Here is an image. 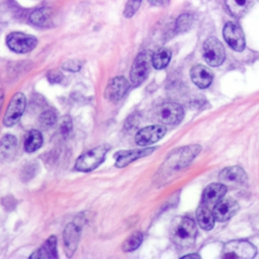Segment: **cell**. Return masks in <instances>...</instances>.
Segmentation results:
<instances>
[{
  "mask_svg": "<svg viewBox=\"0 0 259 259\" xmlns=\"http://www.w3.org/2000/svg\"><path fill=\"white\" fill-rule=\"evenodd\" d=\"M73 127V123H72V118L69 115H65L62 117L61 119V123H60V133L63 137H67L70 135L71 131Z\"/></svg>",
  "mask_w": 259,
  "mask_h": 259,
  "instance_id": "cell-30",
  "label": "cell"
},
{
  "mask_svg": "<svg viewBox=\"0 0 259 259\" xmlns=\"http://www.w3.org/2000/svg\"><path fill=\"white\" fill-rule=\"evenodd\" d=\"M220 178L224 181L235 182V183H245L247 180V175L245 171L239 166H231L225 168L220 173Z\"/></svg>",
  "mask_w": 259,
  "mask_h": 259,
  "instance_id": "cell-22",
  "label": "cell"
},
{
  "mask_svg": "<svg viewBox=\"0 0 259 259\" xmlns=\"http://www.w3.org/2000/svg\"><path fill=\"white\" fill-rule=\"evenodd\" d=\"M196 220L198 222V225L203 230H211L214 226V221H215L212 210H210L208 206L202 203L198 206L196 210Z\"/></svg>",
  "mask_w": 259,
  "mask_h": 259,
  "instance_id": "cell-23",
  "label": "cell"
},
{
  "mask_svg": "<svg viewBox=\"0 0 259 259\" xmlns=\"http://www.w3.org/2000/svg\"><path fill=\"white\" fill-rule=\"evenodd\" d=\"M143 242V234L139 231L133 233L127 239H125L121 245L123 252H132L140 247Z\"/></svg>",
  "mask_w": 259,
  "mask_h": 259,
  "instance_id": "cell-26",
  "label": "cell"
},
{
  "mask_svg": "<svg viewBox=\"0 0 259 259\" xmlns=\"http://www.w3.org/2000/svg\"><path fill=\"white\" fill-rule=\"evenodd\" d=\"M256 0H226V5L230 13L236 17H243L255 4Z\"/></svg>",
  "mask_w": 259,
  "mask_h": 259,
  "instance_id": "cell-20",
  "label": "cell"
},
{
  "mask_svg": "<svg viewBox=\"0 0 259 259\" xmlns=\"http://www.w3.org/2000/svg\"><path fill=\"white\" fill-rule=\"evenodd\" d=\"M17 149V140L12 135H5L0 140V161L7 162L10 161Z\"/></svg>",
  "mask_w": 259,
  "mask_h": 259,
  "instance_id": "cell-18",
  "label": "cell"
},
{
  "mask_svg": "<svg viewBox=\"0 0 259 259\" xmlns=\"http://www.w3.org/2000/svg\"><path fill=\"white\" fill-rule=\"evenodd\" d=\"M6 45L11 51L17 54H25L36 47L37 38L31 34L14 31L7 35Z\"/></svg>",
  "mask_w": 259,
  "mask_h": 259,
  "instance_id": "cell-4",
  "label": "cell"
},
{
  "mask_svg": "<svg viewBox=\"0 0 259 259\" xmlns=\"http://www.w3.org/2000/svg\"><path fill=\"white\" fill-rule=\"evenodd\" d=\"M128 89H130L128 81L122 76H117L112 78L108 82L104 91V97L110 102L115 103L124 97Z\"/></svg>",
  "mask_w": 259,
  "mask_h": 259,
  "instance_id": "cell-9",
  "label": "cell"
},
{
  "mask_svg": "<svg viewBox=\"0 0 259 259\" xmlns=\"http://www.w3.org/2000/svg\"><path fill=\"white\" fill-rule=\"evenodd\" d=\"M193 23V16L189 13H184L180 15L176 20V31L177 32H183L188 30Z\"/></svg>",
  "mask_w": 259,
  "mask_h": 259,
  "instance_id": "cell-27",
  "label": "cell"
},
{
  "mask_svg": "<svg viewBox=\"0 0 259 259\" xmlns=\"http://www.w3.org/2000/svg\"><path fill=\"white\" fill-rule=\"evenodd\" d=\"M196 225L189 218H176L170 228V237L172 242L181 248H187L193 245L196 237Z\"/></svg>",
  "mask_w": 259,
  "mask_h": 259,
  "instance_id": "cell-1",
  "label": "cell"
},
{
  "mask_svg": "<svg viewBox=\"0 0 259 259\" xmlns=\"http://www.w3.org/2000/svg\"><path fill=\"white\" fill-rule=\"evenodd\" d=\"M165 134V126L161 124H154L140 130L137 133L135 140L139 146H148L161 140Z\"/></svg>",
  "mask_w": 259,
  "mask_h": 259,
  "instance_id": "cell-11",
  "label": "cell"
},
{
  "mask_svg": "<svg viewBox=\"0 0 259 259\" xmlns=\"http://www.w3.org/2000/svg\"><path fill=\"white\" fill-rule=\"evenodd\" d=\"M190 76L192 82L199 88H206L212 81L211 72L208 70V68L202 65L192 67L190 70Z\"/></svg>",
  "mask_w": 259,
  "mask_h": 259,
  "instance_id": "cell-17",
  "label": "cell"
},
{
  "mask_svg": "<svg viewBox=\"0 0 259 259\" xmlns=\"http://www.w3.org/2000/svg\"><path fill=\"white\" fill-rule=\"evenodd\" d=\"M29 257L30 258H41V259L58 258L57 238L55 236L49 237L46 240V242L37 250H35Z\"/></svg>",
  "mask_w": 259,
  "mask_h": 259,
  "instance_id": "cell-19",
  "label": "cell"
},
{
  "mask_svg": "<svg viewBox=\"0 0 259 259\" xmlns=\"http://www.w3.org/2000/svg\"><path fill=\"white\" fill-rule=\"evenodd\" d=\"M152 65V55L147 52H141L135 59L131 71L130 78L133 86L141 85L148 77Z\"/></svg>",
  "mask_w": 259,
  "mask_h": 259,
  "instance_id": "cell-3",
  "label": "cell"
},
{
  "mask_svg": "<svg viewBox=\"0 0 259 259\" xmlns=\"http://www.w3.org/2000/svg\"><path fill=\"white\" fill-rule=\"evenodd\" d=\"M149 3L153 6H159V7H163V6H167L169 4L170 0H148Z\"/></svg>",
  "mask_w": 259,
  "mask_h": 259,
  "instance_id": "cell-33",
  "label": "cell"
},
{
  "mask_svg": "<svg viewBox=\"0 0 259 259\" xmlns=\"http://www.w3.org/2000/svg\"><path fill=\"white\" fill-rule=\"evenodd\" d=\"M171 59V51L167 48H161L152 55V65L155 69L162 70L166 68Z\"/></svg>",
  "mask_w": 259,
  "mask_h": 259,
  "instance_id": "cell-25",
  "label": "cell"
},
{
  "mask_svg": "<svg viewBox=\"0 0 259 259\" xmlns=\"http://www.w3.org/2000/svg\"><path fill=\"white\" fill-rule=\"evenodd\" d=\"M155 150L156 148H143L128 151H120L115 155V166L118 168L125 167L135 160L152 154Z\"/></svg>",
  "mask_w": 259,
  "mask_h": 259,
  "instance_id": "cell-15",
  "label": "cell"
},
{
  "mask_svg": "<svg viewBox=\"0 0 259 259\" xmlns=\"http://www.w3.org/2000/svg\"><path fill=\"white\" fill-rule=\"evenodd\" d=\"M3 97H4V92L0 89V109H1V105L3 102Z\"/></svg>",
  "mask_w": 259,
  "mask_h": 259,
  "instance_id": "cell-35",
  "label": "cell"
},
{
  "mask_svg": "<svg viewBox=\"0 0 259 259\" xmlns=\"http://www.w3.org/2000/svg\"><path fill=\"white\" fill-rule=\"evenodd\" d=\"M189 257H191V258H200V256L197 255V254H187V255L183 256V258H189Z\"/></svg>",
  "mask_w": 259,
  "mask_h": 259,
  "instance_id": "cell-34",
  "label": "cell"
},
{
  "mask_svg": "<svg viewBox=\"0 0 259 259\" xmlns=\"http://www.w3.org/2000/svg\"><path fill=\"white\" fill-rule=\"evenodd\" d=\"M223 33L226 41L234 51L242 52L245 49L244 32L238 23L233 21L227 22Z\"/></svg>",
  "mask_w": 259,
  "mask_h": 259,
  "instance_id": "cell-10",
  "label": "cell"
},
{
  "mask_svg": "<svg viewBox=\"0 0 259 259\" xmlns=\"http://www.w3.org/2000/svg\"><path fill=\"white\" fill-rule=\"evenodd\" d=\"M62 68L67 71H70V72H78L81 68V63L76 60H70V61H67L66 63H64Z\"/></svg>",
  "mask_w": 259,
  "mask_h": 259,
  "instance_id": "cell-32",
  "label": "cell"
},
{
  "mask_svg": "<svg viewBox=\"0 0 259 259\" xmlns=\"http://www.w3.org/2000/svg\"><path fill=\"white\" fill-rule=\"evenodd\" d=\"M256 248L245 240H236L227 243L224 247V258H253Z\"/></svg>",
  "mask_w": 259,
  "mask_h": 259,
  "instance_id": "cell-8",
  "label": "cell"
},
{
  "mask_svg": "<svg viewBox=\"0 0 259 259\" xmlns=\"http://www.w3.org/2000/svg\"><path fill=\"white\" fill-rule=\"evenodd\" d=\"M81 226L70 223L66 226L63 234L64 250L67 257H72L78 247V243L81 236Z\"/></svg>",
  "mask_w": 259,
  "mask_h": 259,
  "instance_id": "cell-13",
  "label": "cell"
},
{
  "mask_svg": "<svg viewBox=\"0 0 259 259\" xmlns=\"http://www.w3.org/2000/svg\"><path fill=\"white\" fill-rule=\"evenodd\" d=\"M38 121L40 123L41 126L44 127H50L52 125H54L57 121V113L56 111H54L53 109H48L45 110L38 118Z\"/></svg>",
  "mask_w": 259,
  "mask_h": 259,
  "instance_id": "cell-28",
  "label": "cell"
},
{
  "mask_svg": "<svg viewBox=\"0 0 259 259\" xmlns=\"http://www.w3.org/2000/svg\"><path fill=\"white\" fill-rule=\"evenodd\" d=\"M142 3V0H127L123 9V16L125 18H131L138 11Z\"/></svg>",
  "mask_w": 259,
  "mask_h": 259,
  "instance_id": "cell-29",
  "label": "cell"
},
{
  "mask_svg": "<svg viewBox=\"0 0 259 259\" xmlns=\"http://www.w3.org/2000/svg\"><path fill=\"white\" fill-rule=\"evenodd\" d=\"M109 146L102 145L82 154L75 163V169L80 172H89L96 169L105 159Z\"/></svg>",
  "mask_w": 259,
  "mask_h": 259,
  "instance_id": "cell-2",
  "label": "cell"
},
{
  "mask_svg": "<svg viewBox=\"0 0 259 259\" xmlns=\"http://www.w3.org/2000/svg\"><path fill=\"white\" fill-rule=\"evenodd\" d=\"M42 135L37 130H30L24 139V150L27 153H32L38 150L42 145Z\"/></svg>",
  "mask_w": 259,
  "mask_h": 259,
  "instance_id": "cell-24",
  "label": "cell"
},
{
  "mask_svg": "<svg viewBox=\"0 0 259 259\" xmlns=\"http://www.w3.org/2000/svg\"><path fill=\"white\" fill-rule=\"evenodd\" d=\"M183 115V108L175 102H164L156 110L157 119L165 124L179 123Z\"/></svg>",
  "mask_w": 259,
  "mask_h": 259,
  "instance_id": "cell-7",
  "label": "cell"
},
{
  "mask_svg": "<svg viewBox=\"0 0 259 259\" xmlns=\"http://www.w3.org/2000/svg\"><path fill=\"white\" fill-rule=\"evenodd\" d=\"M202 56L208 65L212 67L220 66L226 57L224 46L217 37L210 36L203 44Z\"/></svg>",
  "mask_w": 259,
  "mask_h": 259,
  "instance_id": "cell-5",
  "label": "cell"
},
{
  "mask_svg": "<svg viewBox=\"0 0 259 259\" xmlns=\"http://www.w3.org/2000/svg\"><path fill=\"white\" fill-rule=\"evenodd\" d=\"M227 192V186H225L222 183H211L207 185L203 192H202V198L201 203L211 207L213 206L220 199L223 198L225 193Z\"/></svg>",
  "mask_w": 259,
  "mask_h": 259,
  "instance_id": "cell-16",
  "label": "cell"
},
{
  "mask_svg": "<svg viewBox=\"0 0 259 259\" xmlns=\"http://www.w3.org/2000/svg\"><path fill=\"white\" fill-rule=\"evenodd\" d=\"M25 104H26V99L24 94L21 92L15 93L11 98L8 104V107L6 109L5 115L3 117V124L8 127L15 125L19 121L25 109Z\"/></svg>",
  "mask_w": 259,
  "mask_h": 259,
  "instance_id": "cell-6",
  "label": "cell"
},
{
  "mask_svg": "<svg viewBox=\"0 0 259 259\" xmlns=\"http://www.w3.org/2000/svg\"><path fill=\"white\" fill-rule=\"evenodd\" d=\"M199 151L200 147L198 145L180 149L176 154L169 156L168 160L165 161V165L174 167V169H179L187 165L199 153Z\"/></svg>",
  "mask_w": 259,
  "mask_h": 259,
  "instance_id": "cell-12",
  "label": "cell"
},
{
  "mask_svg": "<svg viewBox=\"0 0 259 259\" xmlns=\"http://www.w3.org/2000/svg\"><path fill=\"white\" fill-rule=\"evenodd\" d=\"M53 16V10L50 7H39L29 14V21L35 26L45 27L49 25Z\"/></svg>",
  "mask_w": 259,
  "mask_h": 259,
  "instance_id": "cell-21",
  "label": "cell"
},
{
  "mask_svg": "<svg viewBox=\"0 0 259 259\" xmlns=\"http://www.w3.org/2000/svg\"><path fill=\"white\" fill-rule=\"evenodd\" d=\"M239 209V204L232 198L220 199L212 208L213 217L219 222H225L230 220Z\"/></svg>",
  "mask_w": 259,
  "mask_h": 259,
  "instance_id": "cell-14",
  "label": "cell"
},
{
  "mask_svg": "<svg viewBox=\"0 0 259 259\" xmlns=\"http://www.w3.org/2000/svg\"><path fill=\"white\" fill-rule=\"evenodd\" d=\"M47 78L51 83H60V82H62L64 75L62 74V72H60L58 70H51L48 72Z\"/></svg>",
  "mask_w": 259,
  "mask_h": 259,
  "instance_id": "cell-31",
  "label": "cell"
}]
</instances>
